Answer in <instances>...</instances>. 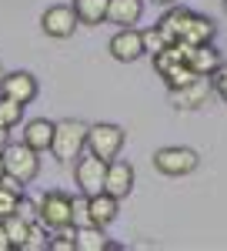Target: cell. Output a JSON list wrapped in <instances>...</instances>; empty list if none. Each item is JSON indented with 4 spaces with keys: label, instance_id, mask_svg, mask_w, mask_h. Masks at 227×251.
Returning <instances> with one entry per match:
<instances>
[{
    "label": "cell",
    "instance_id": "25",
    "mask_svg": "<svg viewBox=\"0 0 227 251\" xmlns=\"http://www.w3.org/2000/svg\"><path fill=\"white\" fill-rule=\"evenodd\" d=\"M47 248H50V251H74L77 248V245H74V231H70V228H60L57 238H50Z\"/></svg>",
    "mask_w": 227,
    "mask_h": 251
},
{
    "label": "cell",
    "instance_id": "6",
    "mask_svg": "<svg viewBox=\"0 0 227 251\" xmlns=\"http://www.w3.org/2000/svg\"><path fill=\"white\" fill-rule=\"evenodd\" d=\"M197 151L194 148H160L157 154H154V168L160 174H167V177H184L197 168Z\"/></svg>",
    "mask_w": 227,
    "mask_h": 251
},
{
    "label": "cell",
    "instance_id": "29",
    "mask_svg": "<svg viewBox=\"0 0 227 251\" xmlns=\"http://www.w3.org/2000/svg\"><path fill=\"white\" fill-rule=\"evenodd\" d=\"M10 248H14V241H10V234H7L3 221H0V251H10Z\"/></svg>",
    "mask_w": 227,
    "mask_h": 251
},
{
    "label": "cell",
    "instance_id": "12",
    "mask_svg": "<svg viewBox=\"0 0 227 251\" xmlns=\"http://www.w3.org/2000/svg\"><path fill=\"white\" fill-rule=\"evenodd\" d=\"M104 191L114 194L117 201L120 198H127L134 191V168L127 161H120V157H114L111 164H107V184H104Z\"/></svg>",
    "mask_w": 227,
    "mask_h": 251
},
{
    "label": "cell",
    "instance_id": "14",
    "mask_svg": "<svg viewBox=\"0 0 227 251\" xmlns=\"http://www.w3.org/2000/svg\"><path fill=\"white\" fill-rule=\"evenodd\" d=\"M144 14V0H111L107 7V20L117 27H134Z\"/></svg>",
    "mask_w": 227,
    "mask_h": 251
},
{
    "label": "cell",
    "instance_id": "18",
    "mask_svg": "<svg viewBox=\"0 0 227 251\" xmlns=\"http://www.w3.org/2000/svg\"><path fill=\"white\" fill-rule=\"evenodd\" d=\"M214 34H217V24H214L210 17H204V14H194V17H190V24H187L184 40L197 47V44H210V40H214Z\"/></svg>",
    "mask_w": 227,
    "mask_h": 251
},
{
    "label": "cell",
    "instance_id": "32",
    "mask_svg": "<svg viewBox=\"0 0 227 251\" xmlns=\"http://www.w3.org/2000/svg\"><path fill=\"white\" fill-rule=\"evenodd\" d=\"M154 3H164V7H170V3H177V0H154Z\"/></svg>",
    "mask_w": 227,
    "mask_h": 251
},
{
    "label": "cell",
    "instance_id": "23",
    "mask_svg": "<svg viewBox=\"0 0 227 251\" xmlns=\"http://www.w3.org/2000/svg\"><path fill=\"white\" fill-rule=\"evenodd\" d=\"M140 34H144V50H147L151 57L170 47V44H167V37L160 34V27H147V30H140Z\"/></svg>",
    "mask_w": 227,
    "mask_h": 251
},
{
    "label": "cell",
    "instance_id": "8",
    "mask_svg": "<svg viewBox=\"0 0 227 251\" xmlns=\"http://www.w3.org/2000/svg\"><path fill=\"white\" fill-rule=\"evenodd\" d=\"M107 50H111L114 60H120V64H134V60H140L144 54H147V50H144V34L134 30V27H120V30L111 37Z\"/></svg>",
    "mask_w": 227,
    "mask_h": 251
},
{
    "label": "cell",
    "instance_id": "13",
    "mask_svg": "<svg viewBox=\"0 0 227 251\" xmlns=\"http://www.w3.org/2000/svg\"><path fill=\"white\" fill-rule=\"evenodd\" d=\"M190 17H194V14H190L187 7H170L167 14L160 17V24H157V27H160V34L167 37V44H177V40H184Z\"/></svg>",
    "mask_w": 227,
    "mask_h": 251
},
{
    "label": "cell",
    "instance_id": "16",
    "mask_svg": "<svg viewBox=\"0 0 227 251\" xmlns=\"http://www.w3.org/2000/svg\"><path fill=\"white\" fill-rule=\"evenodd\" d=\"M221 64H224V60H221V50H217L214 44H197L194 54H190V67H194L201 77H210Z\"/></svg>",
    "mask_w": 227,
    "mask_h": 251
},
{
    "label": "cell",
    "instance_id": "3",
    "mask_svg": "<svg viewBox=\"0 0 227 251\" xmlns=\"http://www.w3.org/2000/svg\"><path fill=\"white\" fill-rule=\"evenodd\" d=\"M107 164L111 161L91 154V151H87V157H77L74 181H77V191L84 194V198H94V194L104 191V184H107Z\"/></svg>",
    "mask_w": 227,
    "mask_h": 251
},
{
    "label": "cell",
    "instance_id": "4",
    "mask_svg": "<svg viewBox=\"0 0 227 251\" xmlns=\"http://www.w3.org/2000/svg\"><path fill=\"white\" fill-rule=\"evenodd\" d=\"M40 151H34L27 141H20V144H7L3 148V164H7V174H14L17 181L23 184H30L34 177L40 174Z\"/></svg>",
    "mask_w": 227,
    "mask_h": 251
},
{
    "label": "cell",
    "instance_id": "27",
    "mask_svg": "<svg viewBox=\"0 0 227 251\" xmlns=\"http://www.w3.org/2000/svg\"><path fill=\"white\" fill-rule=\"evenodd\" d=\"M47 245H50V241L44 238V225L37 221V225L30 228V238H27V245H23L20 251H40V248H47Z\"/></svg>",
    "mask_w": 227,
    "mask_h": 251
},
{
    "label": "cell",
    "instance_id": "11",
    "mask_svg": "<svg viewBox=\"0 0 227 251\" xmlns=\"http://www.w3.org/2000/svg\"><path fill=\"white\" fill-rule=\"evenodd\" d=\"M117 198L107 191L94 194V198H87V204H84V214H87V221L91 225H100V228H107V225H114L117 221Z\"/></svg>",
    "mask_w": 227,
    "mask_h": 251
},
{
    "label": "cell",
    "instance_id": "17",
    "mask_svg": "<svg viewBox=\"0 0 227 251\" xmlns=\"http://www.w3.org/2000/svg\"><path fill=\"white\" fill-rule=\"evenodd\" d=\"M74 245L77 251H104V248H111V241L104 238V228L100 225H84V228H74Z\"/></svg>",
    "mask_w": 227,
    "mask_h": 251
},
{
    "label": "cell",
    "instance_id": "34",
    "mask_svg": "<svg viewBox=\"0 0 227 251\" xmlns=\"http://www.w3.org/2000/svg\"><path fill=\"white\" fill-rule=\"evenodd\" d=\"M224 14H227V0H224Z\"/></svg>",
    "mask_w": 227,
    "mask_h": 251
},
{
    "label": "cell",
    "instance_id": "28",
    "mask_svg": "<svg viewBox=\"0 0 227 251\" xmlns=\"http://www.w3.org/2000/svg\"><path fill=\"white\" fill-rule=\"evenodd\" d=\"M17 201H20L17 194H10V191H3V188H0V221L17 211Z\"/></svg>",
    "mask_w": 227,
    "mask_h": 251
},
{
    "label": "cell",
    "instance_id": "33",
    "mask_svg": "<svg viewBox=\"0 0 227 251\" xmlns=\"http://www.w3.org/2000/svg\"><path fill=\"white\" fill-rule=\"evenodd\" d=\"M0 80H3V67H0Z\"/></svg>",
    "mask_w": 227,
    "mask_h": 251
},
{
    "label": "cell",
    "instance_id": "5",
    "mask_svg": "<svg viewBox=\"0 0 227 251\" xmlns=\"http://www.w3.org/2000/svg\"><path fill=\"white\" fill-rule=\"evenodd\" d=\"M124 141H127V134L117 124H91L87 127V151L104 157V161H114V157L120 154Z\"/></svg>",
    "mask_w": 227,
    "mask_h": 251
},
{
    "label": "cell",
    "instance_id": "24",
    "mask_svg": "<svg viewBox=\"0 0 227 251\" xmlns=\"http://www.w3.org/2000/svg\"><path fill=\"white\" fill-rule=\"evenodd\" d=\"M14 214H20V218H23V221H30V225H37V221H40V204H34L30 198H20V201H17V211H14Z\"/></svg>",
    "mask_w": 227,
    "mask_h": 251
},
{
    "label": "cell",
    "instance_id": "1",
    "mask_svg": "<svg viewBox=\"0 0 227 251\" xmlns=\"http://www.w3.org/2000/svg\"><path fill=\"white\" fill-rule=\"evenodd\" d=\"M87 148V124L84 121H57V131H54V144H50V151L60 164H67V161H74L80 157V151Z\"/></svg>",
    "mask_w": 227,
    "mask_h": 251
},
{
    "label": "cell",
    "instance_id": "31",
    "mask_svg": "<svg viewBox=\"0 0 227 251\" xmlns=\"http://www.w3.org/2000/svg\"><path fill=\"white\" fill-rule=\"evenodd\" d=\"M7 174V164H3V151H0V177Z\"/></svg>",
    "mask_w": 227,
    "mask_h": 251
},
{
    "label": "cell",
    "instance_id": "19",
    "mask_svg": "<svg viewBox=\"0 0 227 251\" xmlns=\"http://www.w3.org/2000/svg\"><path fill=\"white\" fill-rule=\"evenodd\" d=\"M107 7H111V0H74V10L80 24H100V20H107Z\"/></svg>",
    "mask_w": 227,
    "mask_h": 251
},
{
    "label": "cell",
    "instance_id": "21",
    "mask_svg": "<svg viewBox=\"0 0 227 251\" xmlns=\"http://www.w3.org/2000/svg\"><path fill=\"white\" fill-rule=\"evenodd\" d=\"M3 228L10 234V241H14V248H23L27 245V238H30V221H23L20 214H10V218H3Z\"/></svg>",
    "mask_w": 227,
    "mask_h": 251
},
{
    "label": "cell",
    "instance_id": "9",
    "mask_svg": "<svg viewBox=\"0 0 227 251\" xmlns=\"http://www.w3.org/2000/svg\"><path fill=\"white\" fill-rule=\"evenodd\" d=\"M210 94H214L210 77H197V80H190V84H184V87H170V107H177V111H197V107L207 104Z\"/></svg>",
    "mask_w": 227,
    "mask_h": 251
},
{
    "label": "cell",
    "instance_id": "26",
    "mask_svg": "<svg viewBox=\"0 0 227 251\" xmlns=\"http://www.w3.org/2000/svg\"><path fill=\"white\" fill-rule=\"evenodd\" d=\"M210 87H214V94L227 104V64H221V67L210 74Z\"/></svg>",
    "mask_w": 227,
    "mask_h": 251
},
{
    "label": "cell",
    "instance_id": "30",
    "mask_svg": "<svg viewBox=\"0 0 227 251\" xmlns=\"http://www.w3.org/2000/svg\"><path fill=\"white\" fill-rule=\"evenodd\" d=\"M7 144H10V127H3V124H0V151H3Z\"/></svg>",
    "mask_w": 227,
    "mask_h": 251
},
{
    "label": "cell",
    "instance_id": "2",
    "mask_svg": "<svg viewBox=\"0 0 227 251\" xmlns=\"http://www.w3.org/2000/svg\"><path fill=\"white\" fill-rule=\"evenodd\" d=\"M74 214H77V204L74 198H67L64 191H47L40 198V225L44 228H74Z\"/></svg>",
    "mask_w": 227,
    "mask_h": 251
},
{
    "label": "cell",
    "instance_id": "10",
    "mask_svg": "<svg viewBox=\"0 0 227 251\" xmlns=\"http://www.w3.org/2000/svg\"><path fill=\"white\" fill-rule=\"evenodd\" d=\"M37 77L27 74V71H14V74H3L0 80V94L10 97V100H20V104H30L37 97Z\"/></svg>",
    "mask_w": 227,
    "mask_h": 251
},
{
    "label": "cell",
    "instance_id": "7",
    "mask_svg": "<svg viewBox=\"0 0 227 251\" xmlns=\"http://www.w3.org/2000/svg\"><path fill=\"white\" fill-rule=\"evenodd\" d=\"M40 27H44V34L54 40H67L74 37V30L80 27V17H77L74 7H67V3H57V7H47L44 10V17H40Z\"/></svg>",
    "mask_w": 227,
    "mask_h": 251
},
{
    "label": "cell",
    "instance_id": "22",
    "mask_svg": "<svg viewBox=\"0 0 227 251\" xmlns=\"http://www.w3.org/2000/svg\"><path fill=\"white\" fill-rule=\"evenodd\" d=\"M23 107H27V104H20V100H10V97L0 94V124H3V127H14V124H20V117H23Z\"/></svg>",
    "mask_w": 227,
    "mask_h": 251
},
{
    "label": "cell",
    "instance_id": "20",
    "mask_svg": "<svg viewBox=\"0 0 227 251\" xmlns=\"http://www.w3.org/2000/svg\"><path fill=\"white\" fill-rule=\"evenodd\" d=\"M160 77L167 80V87H184V84H190V80H197L201 74L190 67L187 60H181V64H170V67L164 71V74H160Z\"/></svg>",
    "mask_w": 227,
    "mask_h": 251
},
{
    "label": "cell",
    "instance_id": "15",
    "mask_svg": "<svg viewBox=\"0 0 227 251\" xmlns=\"http://www.w3.org/2000/svg\"><path fill=\"white\" fill-rule=\"evenodd\" d=\"M54 131H57L54 121L37 117V121H30V124L23 127V141H27L34 151H50V144H54Z\"/></svg>",
    "mask_w": 227,
    "mask_h": 251
}]
</instances>
